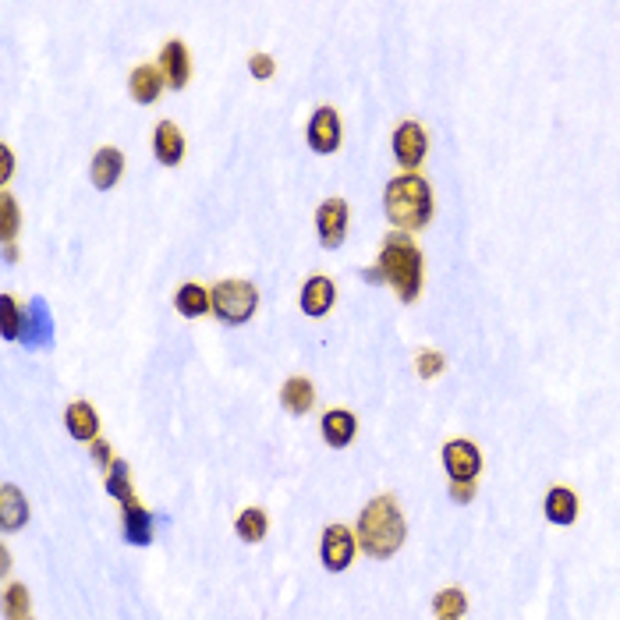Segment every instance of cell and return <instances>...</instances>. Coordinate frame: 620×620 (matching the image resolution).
Here are the masks:
<instances>
[{
    "label": "cell",
    "instance_id": "1",
    "mask_svg": "<svg viewBox=\"0 0 620 620\" xmlns=\"http://www.w3.org/2000/svg\"><path fill=\"white\" fill-rule=\"evenodd\" d=\"M404 535H408V525H404L397 496H390V493L376 496V500H369V504L362 507V514H358L355 539L369 557H376V560L394 557L404 546Z\"/></svg>",
    "mask_w": 620,
    "mask_h": 620
},
{
    "label": "cell",
    "instance_id": "2",
    "mask_svg": "<svg viewBox=\"0 0 620 620\" xmlns=\"http://www.w3.org/2000/svg\"><path fill=\"white\" fill-rule=\"evenodd\" d=\"M383 210H387L390 224L401 231H419L433 220V188L422 174L408 171L397 174L387 188H383Z\"/></svg>",
    "mask_w": 620,
    "mask_h": 620
},
{
    "label": "cell",
    "instance_id": "3",
    "mask_svg": "<svg viewBox=\"0 0 620 620\" xmlns=\"http://www.w3.org/2000/svg\"><path fill=\"white\" fill-rule=\"evenodd\" d=\"M380 273L387 284H394V291L404 302H415L422 291V252L411 241V234L390 231L383 238L380 248Z\"/></svg>",
    "mask_w": 620,
    "mask_h": 620
},
{
    "label": "cell",
    "instance_id": "4",
    "mask_svg": "<svg viewBox=\"0 0 620 620\" xmlns=\"http://www.w3.org/2000/svg\"><path fill=\"white\" fill-rule=\"evenodd\" d=\"M210 298H213V316L231 326L252 319V312L259 309V291L248 280H220L210 291Z\"/></svg>",
    "mask_w": 620,
    "mask_h": 620
},
{
    "label": "cell",
    "instance_id": "5",
    "mask_svg": "<svg viewBox=\"0 0 620 620\" xmlns=\"http://www.w3.org/2000/svg\"><path fill=\"white\" fill-rule=\"evenodd\" d=\"M443 468H447L454 482H475L482 472V450L472 440L443 443Z\"/></svg>",
    "mask_w": 620,
    "mask_h": 620
},
{
    "label": "cell",
    "instance_id": "6",
    "mask_svg": "<svg viewBox=\"0 0 620 620\" xmlns=\"http://www.w3.org/2000/svg\"><path fill=\"white\" fill-rule=\"evenodd\" d=\"M316 231L326 248L344 245V238H348V202H344L341 195H337V199H326L323 206H319Z\"/></svg>",
    "mask_w": 620,
    "mask_h": 620
},
{
    "label": "cell",
    "instance_id": "7",
    "mask_svg": "<svg viewBox=\"0 0 620 620\" xmlns=\"http://www.w3.org/2000/svg\"><path fill=\"white\" fill-rule=\"evenodd\" d=\"M341 114L334 107H316V114L309 117V146L316 153H334L341 146Z\"/></svg>",
    "mask_w": 620,
    "mask_h": 620
},
{
    "label": "cell",
    "instance_id": "8",
    "mask_svg": "<svg viewBox=\"0 0 620 620\" xmlns=\"http://www.w3.org/2000/svg\"><path fill=\"white\" fill-rule=\"evenodd\" d=\"M358 550V539L351 528L344 525H326L323 532V564L326 571H344V567L351 564V557H355Z\"/></svg>",
    "mask_w": 620,
    "mask_h": 620
},
{
    "label": "cell",
    "instance_id": "9",
    "mask_svg": "<svg viewBox=\"0 0 620 620\" xmlns=\"http://www.w3.org/2000/svg\"><path fill=\"white\" fill-rule=\"evenodd\" d=\"M429 149L426 128L419 121H401L394 132V156L401 160V167H419L422 156Z\"/></svg>",
    "mask_w": 620,
    "mask_h": 620
},
{
    "label": "cell",
    "instance_id": "10",
    "mask_svg": "<svg viewBox=\"0 0 620 620\" xmlns=\"http://www.w3.org/2000/svg\"><path fill=\"white\" fill-rule=\"evenodd\" d=\"M22 341L29 344V348H47V344L54 341V316H50L43 298H32V302L25 305Z\"/></svg>",
    "mask_w": 620,
    "mask_h": 620
},
{
    "label": "cell",
    "instance_id": "11",
    "mask_svg": "<svg viewBox=\"0 0 620 620\" xmlns=\"http://www.w3.org/2000/svg\"><path fill=\"white\" fill-rule=\"evenodd\" d=\"M160 71L171 89H185L188 75H192V57H188V47L181 43V39H167V43H163Z\"/></svg>",
    "mask_w": 620,
    "mask_h": 620
},
{
    "label": "cell",
    "instance_id": "12",
    "mask_svg": "<svg viewBox=\"0 0 620 620\" xmlns=\"http://www.w3.org/2000/svg\"><path fill=\"white\" fill-rule=\"evenodd\" d=\"M64 422H68V433L82 443L100 440V415L89 401H71L68 411H64Z\"/></svg>",
    "mask_w": 620,
    "mask_h": 620
},
{
    "label": "cell",
    "instance_id": "13",
    "mask_svg": "<svg viewBox=\"0 0 620 620\" xmlns=\"http://www.w3.org/2000/svg\"><path fill=\"white\" fill-rule=\"evenodd\" d=\"M334 295H337L334 280L326 277V273H316L302 287V312L305 316H326L330 305H334Z\"/></svg>",
    "mask_w": 620,
    "mask_h": 620
},
{
    "label": "cell",
    "instance_id": "14",
    "mask_svg": "<svg viewBox=\"0 0 620 620\" xmlns=\"http://www.w3.org/2000/svg\"><path fill=\"white\" fill-rule=\"evenodd\" d=\"M153 153L160 163H167V167H174V163H181V156H185V135H181V128L174 121H160L153 132Z\"/></svg>",
    "mask_w": 620,
    "mask_h": 620
},
{
    "label": "cell",
    "instance_id": "15",
    "mask_svg": "<svg viewBox=\"0 0 620 620\" xmlns=\"http://www.w3.org/2000/svg\"><path fill=\"white\" fill-rule=\"evenodd\" d=\"M29 521V504H25V493L15 482H4L0 486V525L4 532H15Z\"/></svg>",
    "mask_w": 620,
    "mask_h": 620
},
{
    "label": "cell",
    "instance_id": "16",
    "mask_svg": "<svg viewBox=\"0 0 620 620\" xmlns=\"http://www.w3.org/2000/svg\"><path fill=\"white\" fill-rule=\"evenodd\" d=\"M121 171H124V153L117 146H103L93 156V163H89V174H93L96 188H114L121 181Z\"/></svg>",
    "mask_w": 620,
    "mask_h": 620
},
{
    "label": "cell",
    "instance_id": "17",
    "mask_svg": "<svg viewBox=\"0 0 620 620\" xmlns=\"http://www.w3.org/2000/svg\"><path fill=\"white\" fill-rule=\"evenodd\" d=\"M355 429H358V419L351 411L330 408L323 415V440L330 443V447H348V443L355 440Z\"/></svg>",
    "mask_w": 620,
    "mask_h": 620
},
{
    "label": "cell",
    "instance_id": "18",
    "mask_svg": "<svg viewBox=\"0 0 620 620\" xmlns=\"http://www.w3.org/2000/svg\"><path fill=\"white\" fill-rule=\"evenodd\" d=\"M163 86H167V78H163V71L153 68V64H139V68L128 75V89H132V96L139 103H153L156 96L163 93Z\"/></svg>",
    "mask_w": 620,
    "mask_h": 620
},
{
    "label": "cell",
    "instance_id": "19",
    "mask_svg": "<svg viewBox=\"0 0 620 620\" xmlns=\"http://www.w3.org/2000/svg\"><path fill=\"white\" fill-rule=\"evenodd\" d=\"M124 539L135 546H149V539H153V518L139 500L124 504Z\"/></svg>",
    "mask_w": 620,
    "mask_h": 620
},
{
    "label": "cell",
    "instance_id": "20",
    "mask_svg": "<svg viewBox=\"0 0 620 620\" xmlns=\"http://www.w3.org/2000/svg\"><path fill=\"white\" fill-rule=\"evenodd\" d=\"M174 309H178L181 316H188V319L206 316V312H213V298H210V291H206L202 284L188 280V284L178 287V295H174Z\"/></svg>",
    "mask_w": 620,
    "mask_h": 620
},
{
    "label": "cell",
    "instance_id": "21",
    "mask_svg": "<svg viewBox=\"0 0 620 620\" xmlns=\"http://www.w3.org/2000/svg\"><path fill=\"white\" fill-rule=\"evenodd\" d=\"M280 404H284L291 415H305V411L316 404V387H312V380H305V376H291V380L280 387Z\"/></svg>",
    "mask_w": 620,
    "mask_h": 620
},
{
    "label": "cell",
    "instance_id": "22",
    "mask_svg": "<svg viewBox=\"0 0 620 620\" xmlns=\"http://www.w3.org/2000/svg\"><path fill=\"white\" fill-rule=\"evenodd\" d=\"M546 518L553 525H574V518H578V496H574V489L553 486L546 493Z\"/></svg>",
    "mask_w": 620,
    "mask_h": 620
},
{
    "label": "cell",
    "instance_id": "23",
    "mask_svg": "<svg viewBox=\"0 0 620 620\" xmlns=\"http://www.w3.org/2000/svg\"><path fill=\"white\" fill-rule=\"evenodd\" d=\"M234 528H238V535L245 539V543H263L266 539V511L263 507H245V511L238 514V521H234Z\"/></svg>",
    "mask_w": 620,
    "mask_h": 620
},
{
    "label": "cell",
    "instance_id": "24",
    "mask_svg": "<svg viewBox=\"0 0 620 620\" xmlns=\"http://www.w3.org/2000/svg\"><path fill=\"white\" fill-rule=\"evenodd\" d=\"M107 493L114 496V500H121V504L135 500V493H132V468H128V461L117 458L114 465L107 468Z\"/></svg>",
    "mask_w": 620,
    "mask_h": 620
},
{
    "label": "cell",
    "instance_id": "25",
    "mask_svg": "<svg viewBox=\"0 0 620 620\" xmlns=\"http://www.w3.org/2000/svg\"><path fill=\"white\" fill-rule=\"evenodd\" d=\"M465 610H468V599H465V592H461V589L436 592V599H433L436 620H461V617H465Z\"/></svg>",
    "mask_w": 620,
    "mask_h": 620
},
{
    "label": "cell",
    "instance_id": "26",
    "mask_svg": "<svg viewBox=\"0 0 620 620\" xmlns=\"http://www.w3.org/2000/svg\"><path fill=\"white\" fill-rule=\"evenodd\" d=\"M0 326H4V337H8V341H22L25 309L15 302V295H0Z\"/></svg>",
    "mask_w": 620,
    "mask_h": 620
},
{
    "label": "cell",
    "instance_id": "27",
    "mask_svg": "<svg viewBox=\"0 0 620 620\" xmlns=\"http://www.w3.org/2000/svg\"><path fill=\"white\" fill-rule=\"evenodd\" d=\"M15 231H18V202L11 192H0V238H4V245L15 241Z\"/></svg>",
    "mask_w": 620,
    "mask_h": 620
},
{
    "label": "cell",
    "instance_id": "28",
    "mask_svg": "<svg viewBox=\"0 0 620 620\" xmlns=\"http://www.w3.org/2000/svg\"><path fill=\"white\" fill-rule=\"evenodd\" d=\"M29 606H32L29 589L25 585H8V592H4V613H8V620L29 617Z\"/></svg>",
    "mask_w": 620,
    "mask_h": 620
},
{
    "label": "cell",
    "instance_id": "29",
    "mask_svg": "<svg viewBox=\"0 0 620 620\" xmlns=\"http://www.w3.org/2000/svg\"><path fill=\"white\" fill-rule=\"evenodd\" d=\"M415 365H419V376H440L443 372V355L440 351H419V358H415Z\"/></svg>",
    "mask_w": 620,
    "mask_h": 620
},
{
    "label": "cell",
    "instance_id": "30",
    "mask_svg": "<svg viewBox=\"0 0 620 620\" xmlns=\"http://www.w3.org/2000/svg\"><path fill=\"white\" fill-rule=\"evenodd\" d=\"M248 68L256 78H270L273 75V57L270 54H252L248 57Z\"/></svg>",
    "mask_w": 620,
    "mask_h": 620
},
{
    "label": "cell",
    "instance_id": "31",
    "mask_svg": "<svg viewBox=\"0 0 620 620\" xmlns=\"http://www.w3.org/2000/svg\"><path fill=\"white\" fill-rule=\"evenodd\" d=\"M93 458H96V465L103 468V472H107L110 465H114V454H110V443L107 440H93Z\"/></svg>",
    "mask_w": 620,
    "mask_h": 620
},
{
    "label": "cell",
    "instance_id": "32",
    "mask_svg": "<svg viewBox=\"0 0 620 620\" xmlns=\"http://www.w3.org/2000/svg\"><path fill=\"white\" fill-rule=\"evenodd\" d=\"M472 493H475V482H454V479H450V496H454L458 504H468V500H472Z\"/></svg>",
    "mask_w": 620,
    "mask_h": 620
},
{
    "label": "cell",
    "instance_id": "33",
    "mask_svg": "<svg viewBox=\"0 0 620 620\" xmlns=\"http://www.w3.org/2000/svg\"><path fill=\"white\" fill-rule=\"evenodd\" d=\"M0 153H4V167H0V181H8V178H11V167H15V156H11V149H8V146L0 149Z\"/></svg>",
    "mask_w": 620,
    "mask_h": 620
},
{
    "label": "cell",
    "instance_id": "34",
    "mask_svg": "<svg viewBox=\"0 0 620 620\" xmlns=\"http://www.w3.org/2000/svg\"><path fill=\"white\" fill-rule=\"evenodd\" d=\"M4 259H8V263H15V259H18V248H15V245H4Z\"/></svg>",
    "mask_w": 620,
    "mask_h": 620
},
{
    "label": "cell",
    "instance_id": "35",
    "mask_svg": "<svg viewBox=\"0 0 620 620\" xmlns=\"http://www.w3.org/2000/svg\"><path fill=\"white\" fill-rule=\"evenodd\" d=\"M0 557H4V564H0V571L8 574V571H11V553H8V550H4V553H0Z\"/></svg>",
    "mask_w": 620,
    "mask_h": 620
},
{
    "label": "cell",
    "instance_id": "36",
    "mask_svg": "<svg viewBox=\"0 0 620 620\" xmlns=\"http://www.w3.org/2000/svg\"><path fill=\"white\" fill-rule=\"evenodd\" d=\"M18 620H32V617H18Z\"/></svg>",
    "mask_w": 620,
    "mask_h": 620
}]
</instances>
